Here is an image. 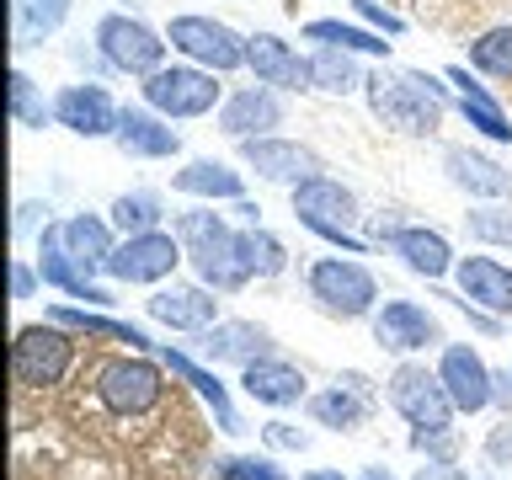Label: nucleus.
<instances>
[{
    "label": "nucleus",
    "instance_id": "ddd939ff",
    "mask_svg": "<svg viewBox=\"0 0 512 480\" xmlns=\"http://www.w3.org/2000/svg\"><path fill=\"white\" fill-rule=\"evenodd\" d=\"M438 379L448 384V400L459 406V416H480L496 400V368L464 342H443L438 347Z\"/></svg>",
    "mask_w": 512,
    "mask_h": 480
},
{
    "label": "nucleus",
    "instance_id": "aec40b11",
    "mask_svg": "<svg viewBox=\"0 0 512 480\" xmlns=\"http://www.w3.org/2000/svg\"><path fill=\"white\" fill-rule=\"evenodd\" d=\"M155 358L171 368V379H176V384H192V395H198L203 406L214 411L219 432H230V438H240V432H246V422H240V411H235V400H230V384H224L214 368H203L187 347H160Z\"/></svg>",
    "mask_w": 512,
    "mask_h": 480
},
{
    "label": "nucleus",
    "instance_id": "0eeeda50",
    "mask_svg": "<svg viewBox=\"0 0 512 480\" xmlns=\"http://www.w3.org/2000/svg\"><path fill=\"white\" fill-rule=\"evenodd\" d=\"M304 283H310V299L336 320H368L379 310V278L358 256H320L304 272Z\"/></svg>",
    "mask_w": 512,
    "mask_h": 480
},
{
    "label": "nucleus",
    "instance_id": "a211bd4d",
    "mask_svg": "<svg viewBox=\"0 0 512 480\" xmlns=\"http://www.w3.org/2000/svg\"><path fill=\"white\" fill-rule=\"evenodd\" d=\"M192 352H198L203 363H224V368H251L256 358H267V352H278L272 347V336L256 326V320H214L208 331L192 336Z\"/></svg>",
    "mask_w": 512,
    "mask_h": 480
},
{
    "label": "nucleus",
    "instance_id": "de8ad7c7",
    "mask_svg": "<svg viewBox=\"0 0 512 480\" xmlns=\"http://www.w3.org/2000/svg\"><path fill=\"white\" fill-rule=\"evenodd\" d=\"M416 480H470L459 470V464H443V459H427L422 470H416Z\"/></svg>",
    "mask_w": 512,
    "mask_h": 480
},
{
    "label": "nucleus",
    "instance_id": "b1692460",
    "mask_svg": "<svg viewBox=\"0 0 512 480\" xmlns=\"http://www.w3.org/2000/svg\"><path fill=\"white\" fill-rule=\"evenodd\" d=\"M48 320H59V326H70L80 342H118L128 352H160V342L144 326H134V320H118L107 310H86V304H54L48 310Z\"/></svg>",
    "mask_w": 512,
    "mask_h": 480
},
{
    "label": "nucleus",
    "instance_id": "8fccbe9b",
    "mask_svg": "<svg viewBox=\"0 0 512 480\" xmlns=\"http://www.w3.org/2000/svg\"><path fill=\"white\" fill-rule=\"evenodd\" d=\"M491 406H502V416H512V368H496V400Z\"/></svg>",
    "mask_w": 512,
    "mask_h": 480
},
{
    "label": "nucleus",
    "instance_id": "49530a36",
    "mask_svg": "<svg viewBox=\"0 0 512 480\" xmlns=\"http://www.w3.org/2000/svg\"><path fill=\"white\" fill-rule=\"evenodd\" d=\"M32 230H48V203L22 198L16 203V235H32Z\"/></svg>",
    "mask_w": 512,
    "mask_h": 480
},
{
    "label": "nucleus",
    "instance_id": "bb28decb",
    "mask_svg": "<svg viewBox=\"0 0 512 480\" xmlns=\"http://www.w3.org/2000/svg\"><path fill=\"white\" fill-rule=\"evenodd\" d=\"M443 171L459 192H470L475 203H502L512 192V171H502L491 155L470 150V144H448L443 150Z\"/></svg>",
    "mask_w": 512,
    "mask_h": 480
},
{
    "label": "nucleus",
    "instance_id": "f03ea898",
    "mask_svg": "<svg viewBox=\"0 0 512 480\" xmlns=\"http://www.w3.org/2000/svg\"><path fill=\"white\" fill-rule=\"evenodd\" d=\"M288 198H294V219L304 224L310 235H320L326 246L347 251V256H363L368 240L352 235V224H358V192L342 187L336 176H310V182L288 187Z\"/></svg>",
    "mask_w": 512,
    "mask_h": 480
},
{
    "label": "nucleus",
    "instance_id": "f8f14e48",
    "mask_svg": "<svg viewBox=\"0 0 512 480\" xmlns=\"http://www.w3.org/2000/svg\"><path fill=\"white\" fill-rule=\"evenodd\" d=\"M368 331H374V347L395 352V358H416V352H432V347L448 342L438 315L416 299H384L379 310L368 315Z\"/></svg>",
    "mask_w": 512,
    "mask_h": 480
},
{
    "label": "nucleus",
    "instance_id": "5701e85b",
    "mask_svg": "<svg viewBox=\"0 0 512 480\" xmlns=\"http://www.w3.org/2000/svg\"><path fill=\"white\" fill-rule=\"evenodd\" d=\"M112 144H118L123 155H134V160H171V155H182V134H176L171 118H160L155 107H123Z\"/></svg>",
    "mask_w": 512,
    "mask_h": 480
},
{
    "label": "nucleus",
    "instance_id": "4c0bfd02",
    "mask_svg": "<svg viewBox=\"0 0 512 480\" xmlns=\"http://www.w3.org/2000/svg\"><path fill=\"white\" fill-rule=\"evenodd\" d=\"M11 118H16V128H48L54 123V102H43L38 80L27 70H11Z\"/></svg>",
    "mask_w": 512,
    "mask_h": 480
},
{
    "label": "nucleus",
    "instance_id": "c9c22d12",
    "mask_svg": "<svg viewBox=\"0 0 512 480\" xmlns=\"http://www.w3.org/2000/svg\"><path fill=\"white\" fill-rule=\"evenodd\" d=\"M470 70L491 80H512V27H491L470 43Z\"/></svg>",
    "mask_w": 512,
    "mask_h": 480
},
{
    "label": "nucleus",
    "instance_id": "9b49d317",
    "mask_svg": "<svg viewBox=\"0 0 512 480\" xmlns=\"http://www.w3.org/2000/svg\"><path fill=\"white\" fill-rule=\"evenodd\" d=\"M166 43L182 59L203 64V70H214V75L246 70V38H240L230 22H214V16H171Z\"/></svg>",
    "mask_w": 512,
    "mask_h": 480
},
{
    "label": "nucleus",
    "instance_id": "4be33fe9",
    "mask_svg": "<svg viewBox=\"0 0 512 480\" xmlns=\"http://www.w3.org/2000/svg\"><path fill=\"white\" fill-rule=\"evenodd\" d=\"M246 70L256 75V86L310 91V59H299L294 43H283L278 32H251L246 38Z\"/></svg>",
    "mask_w": 512,
    "mask_h": 480
},
{
    "label": "nucleus",
    "instance_id": "6ab92c4d",
    "mask_svg": "<svg viewBox=\"0 0 512 480\" xmlns=\"http://www.w3.org/2000/svg\"><path fill=\"white\" fill-rule=\"evenodd\" d=\"M283 118H288V107H283L278 86H235L230 96H224V107H219V128H224L235 144H240V139L278 134Z\"/></svg>",
    "mask_w": 512,
    "mask_h": 480
},
{
    "label": "nucleus",
    "instance_id": "5fc2aeb1",
    "mask_svg": "<svg viewBox=\"0 0 512 480\" xmlns=\"http://www.w3.org/2000/svg\"><path fill=\"white\" fill-rule=\"evenodd\" d=\"M507 368H512V363H507Z\"/></svg>",
    "mask_w": 512,
    "mask_h": 480
},
{
    "label": "nucleus",
    "instance_id": "09e8293b",
    "mask_svg": "<svg viewBox=\"0 0 512 480\" xmlns=\"http://www.w3.org/2000/svg\"><path fill=\"white\" fill-rule=\"evenodd\" d=\"M406 75H411V80H416V86H422V91L432 96V102H443V107H448V102H454V96H448V86H443V80H438V75H427V70H406Z\"/></svg>",
    "mask_w": 512,
    "mask_h": 480
},
{
    "label": "nucleus",
    "instance_id": "37998d69",
    "mask_svg": "<svg viewBox=\"0 0 512 480\" xmlns=\"http://www.w3.org/2000/svg\"><path fill=\"white\" fill-rule=\"evenodd\" d=\"M262 443L278 448V454H304V448H310V432L294 427V422H267L262 427Z\"/></svg>",
    "mask_w": 512,
    "mask_h": 480
},
{
    "label": "nucleus",
    "instance_id": "e433bc0d",
    "mask_svg": "<svg viewBox=\"0 0 512 480\" xmlns=\"http://www.w3.org/2000/svg\"><path fill=\"white\" fill-rule=\"evenodd\" d=\"M459 118L475 128V134H486L491 144H512V118L502 112V102L496 96H454Z\"/></svg>",
    "mask_w": 512,
    "mask_h": 480
},
{
    "label": "nucleus",
    "instance_id": "603ef678",
    "mask_svg": "<svg viewBox=\"0 0 512 480\" xmlns=\"http://www.w3.org/2000/svg\"><path fill=\"white\" fill-rule=\"evenodd\" d=\"M358 480H395V475H390V470H384V464H368V470H363Z\"/></svg>",
    "mask_w": 512,
    "mask_h": 480
},
{
    "label": "nucleus",
    "instance_id": "72a5a7b5",
    "mask_svg": "<svg viewBox=\"0 0 512 480\" xmlns=\"http://www.w3.org/2000/svg\"><path fill=\"white\" fill-rule=\"evenodd\" d=\"M16 6V48H32L70 22L75 0H11Z\"/></svg>",
    "mask_w": 512,
    "mask_h": 480
},
{
    "label": "nucleus",
    "instance_id": "2eb2a0df",
    "mask_svg": "<svg viewBox=\"0 0 512 480\" xmlns=\"http://www.w3.org/2000/svg\"><path fill=\"white\" fill-rule=\"evenodd\" d=\"M144 315L166 331H182V336H198V331L214 326V320H224L208 283H160L155 294L144 299Z\"/></svg>",
    "mask_w": 512,
    "mask_h": 480
},
{
    "label": "nucleus",
    "instance_id": "f3484780",
    "mask_svg": "<svg viewBox=\"0 0 512 480\" xmlns=\"http://www.w3.org/2000/svg\"><path fill=\"white\" fill-rule=\"evenodd\" d=\"M118 102L107 96V86H91V80H80V86H59L54 96V123L70 128L75 139H112L118 134Z\"/></svg>",
    "mask_w": 512,
    "mask_h": 480
},
{
    "label": "nucleus",
    "instance_id": "1a4fd4ad",
    "mask_svg": "<svg viewBox=\"0 0 512 480\" xmlns=\"http://www.w3.org/2000/svg\"><path fill=\"white\" fill-rule=\"evenodd\" d=\"M166 32H155L150 22H139V16L128 11H107L102 22H96V54H102L118 75H155L160 64H166Z\"/></svg>",
    "mask_w": 512,
    "mask_h": 480
},
{
    "label": "nucleus",
    "instance_id": "a18cd8bd",
    "mask_svg": "<svg viewBox=\"0 0 512 480\" xmlns=\"http://www.w3.org/2000/svg\"><path fill=\"white\" fill-rule=\"evenodd\" d=\"M38 283H43L38 262H27V256H11V299H16V304H27L32 294H38Z\"/></svg>",
    "mask_w": 512,
    "mask_h": 480
},
{
    "label": "nucleus",
    "instance_id": "473e14b6",
    "mask_svg": "<svg viewBox=\"0 0 512 480\" xmlns=\"http://www.w3.org/2000/svg\"><path fill=\"white\" fill-rule=\"evenodd\" d=\"M304 38L310 43H331V48H347V54H368V59H390V43H384V32L374 27H352V22H336V16H315V22H304Z\"/></svg>",
    "mask_w": 512,
    "mask_h": 480
},
{
    "label": "nucleus",
    "instance_id": "f704fd0d",
    "mask_svg": "<svg viewBox=\"0 0 512 480\" xmlns=\"http://www.w3.org/2000/svg\"><path fill=\"white\" fill-rule=\"evenodd\" d=\"M240 251H246L251 278H283V272H288V246L267 230V224H251V230H240Z\"/></svg>",
    "mask_w": 512,
    "mask_h": 480
},
{
    "label": "nucleus",
    "instance_id": "f257e3e1",
    "mask_svg": "<svg viewBox=\"0 0 512 480\" xmlns=\"http://www.w3.org/2000/svg\"><path fill=\"white\" fill-rule=\"evenodd\" d=\"M176 240L187 251V267L198 272V283H208L214 294H240L251 283L246 251H240V230L219 214L214 203H192L171 219Z\"/></svg>",
    "mask_w": 512,
    "mask_h": 480
},
{
    "label": "nucleus",
    "instance_id": "4468645a",
    "mask_svg": "<svg viewBox=\"0 0 512 480\" xmlns=\"http://www.w3.org/2000/svg\"><path fill=\"white\" fill-rule=\"evenodd\" d=\"M38 272H43V288H59V294H70L75 304H86V310H112V304H118V299H112V288H102L70 251H64L59 224L38 230Z\"/></svg>",
    "mask_w": 512,
    "mask_h": 480
},
{
    "label": "nucleus",
    "instance_id": "7ed1b4c3",
    "mask_svg": "<svg viewBox=\"0 0 512 480\" xmlns=\"http://www.w3.org/2000/svg\"><path fill=\"white\" fill-rule=\"evenodd\" d=\"M166 379H171V368L160 358H150V352H123V358H107L96 368L91 390L112 416L134 422V416H150L166 400Z\"/></svg>",
    "mask_w": 512,
    "mask_h": 480
},
{
    "label": "nucleus",
    "instance_id": "864d4df0",
    "mask_svg": "<svg viewBox=\"0 0 512 480\" xmlns=\"http://www.w3.org/2000/svg\"><path fill=\"white\" fill-rule=\"evenodd\" d=\"M299 480H347L342 470H310V475H299Z\"/></svg>",
    "mask_w": 512,
    "mask_h": 480
},
{
    "label": "nucleus",
    "instance_id": "dca6fc26",
    "mask_svg": "<svg viewBox=\"0 0 512 480\" xmlns=\"http://www.w3.org/2000/svg\"><path fill=\"white\" fill-rule=\"evenodd\" d=\"M240 160H246V166H251L256 176H262V182H278V187H299V182H310V176L326 171L310 144L283 139V134L240 139Z\"/></svg>",
    "mask_w": 512,
    "mask_h": 480
},
{
    "label": "nucleus",
    "instance_id": "3c124183",
    "mask_svg": "<svg viewBox=\"0 0 512 480\" xmlns=\"http://www.w3.org/2000/svg\"><path fill=\"white\" fill-rule=\"evenodd\" d=\"M235 208V219H240V230H251V224H262V208H256L251 198H240V203H230Z\"/></svg>",
    "mask_w": 512,
    "mask_h": 480
},
{
    "label": "nucleus",
    "instance_id": "a19ab883",
    "mask_svg": "<svg viewBox=\"0 0 512 480\" xmlns=\"http://www.w3.org/2000/svg\"><path fill=\"white\" fill-rule=\"evenodd\" d=\"M411 454L459 464V427H448V432H411Z\"/></svg>",
    "mask_w": 512,
    "mask_h": 480
},
{
    "label": "nucleus",
    "instance_id": "a878e982",
    "mask_svg": "<svg viewBox=\"0 0 512 480\" xmlns=\"http://www.w3.org/2000/svg\"><path fill=\"white\" fill-rule=\"evenodd\" d=\"M390 251L416 272V278H427V283L454 278V267H459V256H454V246H448V235H443V230H427V224H395Z\"/></svg>",
    "mask_w": 512,
    "mask_h": 480
},
{
    "label": "nucleus",
    "instance_id": "c85d7f7f",
    "mask_svg": "<svg viewBox=\"0 0 512 480\" xmlns=\"http://www.w3.org/2000/svg\"><path fill=\"white\" fill-rule=\"evenodd\" d=\"M304 411H310L315 427H331V432H358L368 416H374V395L368 390H352V384L336 379L331 390H315L304 400Z\"/></svg>",
    "mask_w": 512,
    "mask_h": 480
},
{
    "label": "nucleus",
    "instance_id": "7c9ffc66",
    "mask_svg": "<svg viewBox=\"0 0 512 480\" xmlns=\"http://www.w3.org/2000/svg\"><path fill=\"white\" fill-rule=\"evenodd\" d=\"M358 59H363V54H347V48L315 43V54H310V91H326V96H347V91H363L368 70H363Z\"/></svg>",
    "mask_w": 512,
    "mask_h": 480
},
{
    "label": "nucleus",
    "instance_id": "20e7f679",
    "mask_svg": "<svg viewBox=\"0 0 512 480\" xmlns=\"http://www.w3.org/2000/svg\"><path fill=\"white\" fill-rule=\"evenodd\" d=\"M363 96H368V112L384 123V128H395V134H406V139H427V134H438V123H443V102H432V96L416 86V80L406 70H368L363 80Z\"/></svg>",
    "mask_w": 512,
    "mask_h": 480
},
{
    "label": "nucleus",
    "instance_id": "79ce46f5",
    "mask_svg": "<svg viewBox=\"0 0 512 480\" xmlns=\"http://www.w3.org/2000/svg\"><path fill=\"white\" fill-rule=\"evenodd\" d=\"M352 11H358V22H363V27L384 32V38H400V32H406V22H400V16L384 6V0H352Z\"/></svg>",
    "mask_w": 512,
    "mask_h": 480
},
{
    "label": "nucleus",
    "instance_id": "cd10ccee",
    "mask_svg": "<svg viewBox=\"0 0 512 480\" xmlns=\"http://www.w3.org/2000/svg\"><path fill=\"white\" fill-rule=\"evenodd\" d=\"M171 187L182 198H198V203H240L246 198V176L230 160H214V155H198L182 171H171Z\"/></svg>",
    "mask_w": 512,
    "mask_h": 480
},
{
    "label": "nucleus",
    "instance_id": "423d86ee",
    "mask_svg": "<svg viewBox=\"0 0 512 480\" xmlns=\"http://www.w3.org/2000/svg\"><path fill=\"white\" fill-rule=\"evenodd\" d=\"M139 96H144V107H155V112H160V118L182 123V118H203V112H219L230 91L219 86V75H214V70H203V64L182 59V64H160L155 75H144Z\"/></svg>",
    "mask_w": 512,
    "mask_h": 480
},
{
    "label": "nucleus",
    "instance_id": "58836bf2",
    "mask_svg": "<svg viewBox=\"0 0 512 480\" xmlns=\"http://www.w3.org/2000/svg\"><path fill=\"white\" fill-rule=\"evenodd\" d=\"M464 235L480 246H512V208L507 203H475L464 214Z\"/></svg>",
    "mask_w": 512,
    "mask_h": 480
},
{
    "label": "nucleus",
    "instance_id": "412c9836",
    "mask_svg": "<svg viewBox=\"0 0 512 480\" xmlns=\"http://www.w3.org/2000/svg\"><path fill=\"white\" fill-rule=\"evenodd\" d=\"M240 390L267 411H288V406H304V400H310V379H304L299 363L267 352V358H256L251 368H240Z\"/></svg>",
    "mask_w": 512,
    "mask_h": 480
},
{
    "label": "nucleus",
    "instance_id": "393cba45",
    "mask_svg": "<svg viewBox=\"0 0 512 480\" xmlns=\"http://www.w3.org/2000/svg\"><path fill=\"white\" fill-rule=\"evenodd\" d=\"M454 288H459V299L475 304V310L502 315V320L512 315V267L496 262V256H459Z\"/></svg>",
    "mask_w": 512,
    "mask_h": 480
},
{
    "label": "nucleus",
    "instance_id": "2f4dec72",
    "mask_svg": "<svg viewBox=\"0 0 512 480\" xmlns=\"http://www.w3.org/2000/svg\"><path fill=\"white\" fill-rule=\"evenodd\" d=\"M112 230L118 235H150V230H166V198L150 187H134V192H118L107 208Z\"/></svg>",
    "mask_w": 512,
    "mask_h": 480
},
{
    "label": "nucleus",
    "instance_id": "6e6552de",
    "mask_svg": "<svg viewBox=\"0 0 512 480\" xmlns=\"http://www.w3.org/2000/svg\"><path fill=\"white\" fill-rule=\"evenodd\" d=\"M384 395H390L395 416H406L411 432H448L459 422V406L448 400V384L438 379V368L427 363H400L390 379H384Z\"/></svg>",
    "mask_w": 512,
    "mask_h": 480
},
{
    "label": "nucleus",
    "instance_id": "9d476101",
    "mask_svg": "<svg viewBox=\"0 0 512 480\" xmlns=\"http://www.w3.org/2000/svg\"><path fill=\"white\" fill-rule=\"evenodd\" d=\"M176 262H187L176 230H150V235H123L102 272L123 288H160L176 272Z\"/></svg>",
    "mask_w": 512,
    "mask_h": 480
},
{
    "label": "nucleus",
    "instance_id": "c03bdc74",
    "mask_svg": "<svg viewBox=\"0 0 512 480\" xmlns=\"http://www.w3.org/2000/svg\"><path fill=\"white\" fill-rule=\"evenodd\" d=\"M486 464L491 470H512V416H502V422H496L491 432H486Z\"/></svg>",
    "mask_w": 512,
    "mask_h": 480
},
{
    "label": "nucleus",
    "instance_id": "ea45409f",
    "mask_svg": "<svg viewBox=\"0 0 512 480\" xmlns=\"http://www.w3.org/2000/svg\"><path fill=\"white\" fill-rule=\"evenodd\" d=\"M208 480H288L278 459L267 454H224L208 464Z\"/></svg>",
    "mask_w": 512,
    "mask_h": 480
},
{
    "label": "nucleus",
    "instance_id": "c756f323",
    "mask_svg": "<svg viewBox=\"0 0 512 480\" xmlns=\"http://www.w3.org/2000/svg\"><path fill=\"white\" fill-rule=\"evenodd\" d=\"M59 235H64V251L86 272H102L107 256L118 251V230H112L107 214H70V219H59Z\"/></svg>",
    "mask_w": 512,
    "mask_h": 480
},
{
    "label": "nucleus",
    "instance_id": "39448f33",
    "mask_svg": "<svg viewBox=\"0 0 512 480\" xmlns=\"http://www.w3.org/2000/svg\"><path fill=\"white\" fill-rule=\"evenodd\" d=\"M75 352H80V336L59 320H38V326H22L11 342V379L22 390H54L64 384V374L75 368Z\"/></svg>",
    "mask_w": 512,
    "mask_h": 480
}]
</instances>
